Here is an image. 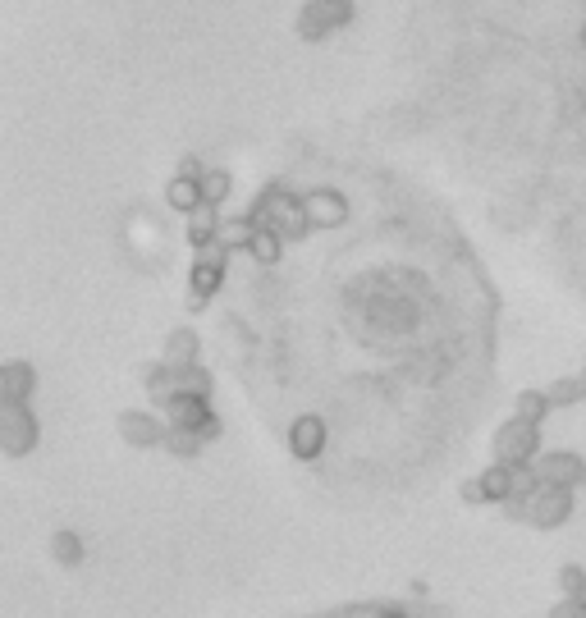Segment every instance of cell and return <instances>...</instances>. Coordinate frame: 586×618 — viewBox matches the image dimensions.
<instances>
[{"instance_id": "obj_16", "label": "cell", "mask_w": 586, "mask_h": 618, "mask_svg": "<svg viewBox=\"0 0 586 618\" xmlns=\"http://www.w3.org/2000/svg\"><path fill=\"white\" fill-rule=\"evenodd\" d=\"M174 390H179V394H197V399H211L216 380H211V371L202 367V362H184V367H174Z\"/></svg>"}, {"instance_id": "obj_18", "label": "cell", "mask_w": 586, "mask_h": 618, "mask_svg": "<svg viewBox=\"0 0 586 618\" xmlns=\"http://www.w3.org/2000/svg\"><path fill=\"white\" fill-rule=\"evenodd\" d=\"M248 257L257 261V266H275V261L284 257V239L271 225H257V234H252V243H248Z\"/></svg>"}, {"instance_id": "obj_33", "label": "cell", "mask_w": 586, "mask_h": 618, "mask_svg": "<svg viewBox=\"0 0 586 618\" xmlns=\"http://www.w3.org/2000/svg\"><path fill=\"white\" fill-rule=\"evenodd\" d=\"M0 394H5V367H0Z\"/></svg>"}, {"instance_id": "obj_31", "label": "cell", "mask_w": 586, "mask_h": 618, "mask_svg": "<svg viewBox=\"0 0 586 618\" xmlns=\"http://www.w3.org/2000/svg\"><path fill=\"white\" fill-rule=\"evenodd\" d=\"M179 170H184V174H202V165H197L193 156H184V161H179Z\"/></svg>"}, {"instance_id": "obj_22", "label": "cell", "mask_w": 586, "mask_h": 618, "mask_svg": "<svg viewBox=\"0 0 586 618\" xmlns=\"http://www.w3.org/2000/svg\"><path fill=\"white\" fill-rule=\"evenodd\" d=\"M51 559L60 568H78L83 564V536L78 532H55L51 536Z\"/></svg>"}, {"instance_id": "obj_27", "label": "cell", "mask_w": 586, "mask_h": 618, "mask_svg": "<svg viewBox=\"0 0 586 618\" xmlns=\"http://www.w3.org/2000/svg\"><path fill=\"white\" fill-rule=\"evenodd\" d=\"M545 618H586V596H559Z\"/></svg>"}, {"instance_id": "obj_14", "label": "cell", "mask_w": 586, "mask_h": 618, "mask_svg": "<svg viewBox=\"0 0 586 618\" xmlns=\"http://www.w3.org/2000/svg\"><path fill=\"white\" fill-rule=\"evenodd\" d=\"M37 390V367L33 362H5V394L0 399H14V403H28Z\"/></svg>"}, {"instance_id": "obj_32", "label": "cell", "mask_w": 586, "mask_h": 618, "mask_svg": "<svg viewBox=\"0 0 586 618\" xmlns=\"http://www.w3.org/2000/svg\"><path fill=\"white\" fill-rule=\"evenodd\" d=\"M577 385H582V403H586V367L577 371Z\"/></svg>"}, {"instance_id": "obj_19", "label": "cell", "mask_w": 586, "mask_h": 618, "mask_svg": "<svg viewBox=\"0 0 586 618\" xmlns=\"http://www.w3.org/2000/svg\"><path fill=\"white\" fill-rule=\"evenodd\" d=\"M550 412H554V403H550V394L545 390H518V399H513V417H522V422L541 426Z\"/></svg>"}, {"instance_id": "obj_2", "label": "cell", "mask_w": 586, "mask_h": 618, "mask_svg": "<svg viewBox=\"0 0 586 618\" xmlns=\"http://www.w3.org/2000/svg\"><path fill=\"white\" fill-rule=\"evenodd\" d=\"M42 440V422L28 403L0 399V454L5 458H28Z\"/></svg>"}, {"instance_id": "obj_8", "label": "cell", "mask_w": 586, "mask_h": 618, "mask_svg": "<svg viewBox=\"0 0 586 618\" xmlns=\"http://www.w3.org/2000/svg\"><path fill=\"white\" fill-rule=\"evenodd\" d=\"M582 472H586V458L573 454V449H541L536 454V477L545 486H582Z\"/></svg>"}, {"instance_id": "obj_28", "label": "cell", "mask_w": 586, "mask_h": 618, "mask_svg": "<svg viewBox=\"0 0 586 618\" xmlns=\"http://www.w3.org/2000/svg\"><path fill=\"white\" fill-rule=\"evenodd\" d=\"M458 499H463V504H472V509L490 504V499H486V486H481V477H467L463 486H458Z\"/></svg>"}, {"instance_id": "obj_20", "label": "cell", "mask_w": 586, "mask_h": 618, "mask_svg": "<svg viewBox=\"0 0 586 618\" xmlns=\"http://www.w3.org/2000/svg\"><path fill=\"white\" fill-rule=\"evenodd\" d=\"M202 435L197 431H188V426H165V440H161V449L165 454H174V458H197L202 454Z\"/></svg>"}, {"instance_id": "obj_13", "label": "cell", "mask_w": 586, "mask_h": 618, "mask_svg": "<svg viewBox=\"0 0 586 618\" xmlns=\"http://www.w3.org/2000/svg\"><path fill=\"white\" fill-rule=\"evenodd\" d=\"M142 390L152 394L156 408H165V403L179 394V390H174V367H170V362H165V358L161 362H147V367H142Z\"/></svg>"}, {"instance_id": "obj_30", "label": "cell", "mask_w": 586, "mask_h": 618, "mask_svg": "<svg viewBox=\"0 0 586 618\" xmlns=\"http://www.w3.org/2000/svg\"><path fill=\"white\" fill-rule=\"evenodd\" d=\"M207 303H211V298H202V293L188 289V312H207Z\"/></svg>"}, {"instance_id": "obj_3", "label": "cell", "mask_w": 586, "mask_h": 618, "mask_svg": "<svg viewBox=\"0 0 586 618\" xmlns=\"http://www.w3.org/2000/svg\"><path fill=\"white\" fill-rule=\"evenodd\" d=\"M490 454H495V463H536V454H541V426L536 422H522V417H509V422L495 431V440H490Z\"/></svg>"}, {"instance_id": "obj_5", "label": "cell", "mask_w": 586, "mask_h": 618, "mask_svg": "<svg viewBox=\"0 0 586 618\" xmlns=\"http://www.w3.org/2000/svg\"><path fill=\"white\" fill-rule=\"evenodd\" d=\"M573 486H545L536 490L532 499H527V527H536V532H554V527H564L568 518H573Z\"/></svg>"}, {"instance_id": "obj_34", "label": "cell", "mask_w": 586, "mask_h": 618, "mask_svg": "<svg viewBox=\"0 0 586 618\" xmlns=\"http://www.w3.org/2000/svg\"><path fill=\"white\" fill-rule=\"evenodd\" d=\"M577 490H582V495H586V472H582V486H577Z\"/></svg>"}, {"instance_id": "obj_15", "label": "cell", "mask_w": 586, "mask_h": 618, "mask_svg": "<svg viewBox=\"0 0 586 618\" xmlns=\"http://www.w3.org/2000/svg\"><path fill=\"white\" fill-rule=\"evenodd\" d=\"M220 206H197V211H188V243H193V248H207V243H216V234H220V216H216Z\"/></svg>"}, {"instance_id": "obj_29", "label": "cell", "mask_w": 586, "mask_h": 618, "mask_svg": "<svg viewBox=\"0 0 586 618\" xmlns=\"http://www.w3.org/2000/svg\"><path fill=\"white\" fill-rule=\"evenodd\" d=\"M220 431H225V422H220V417H211V422L202 426V431H197V435H202V440H207V445H211V440H220Z\"/></svg>"}, {"instance_id": "obj_17", "label": "cell", "mask_w": 586, "mask_h": 618, "mask_svg": "<svg viewBox=\"0 0 586 618\" xmlns=\"http://www.w3.org/2000/svg\"><path fill=\"white\" fill-rule=\"evenodd\" d=\"M252 234H257V220H252V216H220V234H216V239L225 243L229 252H248Z\"/></svg>"}, {"instance_id": "obj_12", "label": "cell", "mask_w": 586, "mask_h": 618, "mask_svg": "<svg viewBox=\"0 0 586 618\" xmlns=\"http://www.w3.org/2000/svg\"><path fill=\"white\" fill-rule=\"evenodd\" d=\"M161 358L170 362V367L197 362V358H202V339H197V330L193 326H174L170 335H165V344H161Z\"/></svg>"}, {"instance_id": "obj_9", "label": "cell", "mask_w": 586, "mask_h": 618, "mask_svg": "<svg viewBox=\"0 0 586 618\" xmlns=\"http://www.w3.org/2000/svg\"><path fill=\"white\" fill-rule=\"evenodd\" d=\"M303 206H307V220H312V229H339L348 220V197L335 193V188H307Z\"/></svg>"}, {"instance_id": "obj_24", "label": "cell", "mask_w": 586, "mask_h": 618, "mask_svg": "<svg viewBox=\"0 0 586 618\" xmlns=\"http://www.w3.org/2000/svg\"><path fill=\"white\" fill-rule=\"evenodd\" d=\"M545 394H550L554 412H559V408H573V403H582V385H577V376H559V380H550V385H545Z\"/></svg>"}, {"instance_id": "obj_6", "label": "cell", "mask_w": 586, "mask_h": 618, "mask_svg": "<svg viewBox=\"0 0 586 618\" xmlns=\"http://www.w3.org/2000/svg\"><path fill=\"white\" fill-rule=\"evenodd\" d=\"M284 440H289V454L298 458V463H316V458L326 454L330 426H326V417H316V412H303V417H293V422H289Z\"/></svg>"}, {"instance_id": "obj_25", "label": "cell", "mask_w": 586, "mask_h": 618, "mask_svg": "<svg viewBox=\"0 0 586 618\" xmlns=\"http://www.w3.org/2000/svg\"><path fill=\"white\" fill-rule=\"evenodd\" d=\"M554 582H559V596H586V568L582 564H564L554 573Z\"/></svg>"}, {"instance_id": "obj_4", "label": "cell", "mask_w": 586, "mask_h": 618, "mask_svg": "<svg viewBox=\"0 0 586 618\" xmlns=\"http://www.w3.org/2000/svg\"><path fill=\"white\" fill-rule=\"evenodd\" d=\"M348 23H353V5L348 0H307L298 10V19H293V28H298L303 42H321V37L339 33Z\"/></svg>"}, {"instance_id": "obj_10", "label": "cell", "mask_w": 586, "mask_h": 618, "mask_svg": "<svg viewBox=\"0 0 586 618\" xmlns=\"http://www.w3.org/2000/svg\"><path fill=\"white\" fill-rule=\"evenodd\" d=\"M211 417H216V412H211V403H207V399H197V394H174V399L165 403V422H170V426H188V431H202Z\"/></svg>"}, {"instance_id": "obj_23", "label": "cell", "mask_w": 586, "mask_h": 618, "mask_svg": "<svg viewBox=\"0 0 586 618\" xmlns=\"http://www.w3.org/2000/svg\"><path fill=\"white\" fill-rule=\"evenodd\" d=\"M234 193V179L225 170H202V202L207 206H225Z\"/></svg>"}, {"instance_id": "obj_26", "label": "cell", "mask_w": 586, "mask_h": 618, "mask_svg": "<svg viewBox=\"0 0 586 618\" xmlns=\"http://www.w3.org/2000/svg\"><path fill=\"white\" fill-rule=\"evenodd\" d=\"M536 490H541L536 463H518V467H513V499H532Z\"/></svg>"}, {"instance_id": "obj_11", "label": "cell", "mask_w": 586, "mask_h": 618, "mask_svg": "<svg viewBox=\"0 0 586 618\" xmlns=\"http://www.w3.org/2000/svg\"><path fill=\"white\" fill-rule=\"evenodd\" d=\"M165 206L170 211H179V216H188V211H197L202 206V174H174L170 184H165Z\"/></svg>"}, {"instance_id": "obj_7", "label": "cell", "mask_w": 586, "mask_h": 618, "mask_svg": "<svg viewBox=\"0 0 586 618\" xmlns=\"http://www.w3.org/2000/svg\"><path fill=\"white\" fill-rule=\"evenodd\" d=\"M165 426H170V422H161V417H156V412H147V408H124L120 417H115L120 440H124V445H133V449H161Z\"/></svg>"}, {"instance_id": "obj_21", "label": "cell", "mask_w": 586, "mask_h": 618, "mask_svg": "<svg viewBox=\"0 0 586 618\" xmlns=\"http://www.w3.org/2000/svg\"><path fill=\"white\" fill-rule=\"evenodd\" d=\"M481 486H486L490 504H504V499H513V467L509 463H490L486 472H481Z\"/></svg>"}, {"instance_id": "obj_1", "label": "cell", "mask_w": 586, "mask_h": 618, "mask_svg": "<svg viewBox=\"0 0 586 618\" xmlns=\"http://www.w3.org/2000/svg\"><path fill=\"white\" fill-rule=\"evenodd\" d=\"M248 216L257 220V225H271L284 243H303L307 234H312V220H307L303 197L289 193L284 184H266V188H261V193L252 197Z\"/></svg>"}]
</instances>
